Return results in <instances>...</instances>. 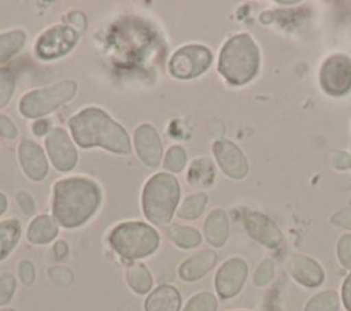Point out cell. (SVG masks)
<instances>
[{"mask_svg":"<svg viewBox=\"0 0 351 311\" xmlns=\"http://www.w3.org/2000/svg\"><path fill=\"white\" fill-rule=\"evenodd\" d=\"M101 193L96 182L84 177L60 179L53 185L52 214L67 229L81 226L97 210Z\"/></svg>","mask_w":351,"mask_h":311,"instance_id":"cell-1","label":"cell"},{"mask_svg":"<svg viewBox=\"0 0 351 311\" xmlns=\"http://www.w3.org/2000/svg\"><path fill=\"white\" fill-rule=\"evenodd\" d=\"M74 141L82 148L101 147L115 153H129L130 140L126 130L107 112L88 107L69 121Z\"/></svg>","mask_w":351,"mask_h":311,"instance_id":"cell-2","label":"cell"},{"mask_svg":"<svg viewBox=\"0 0 351 311\" xmlns=\"http://www.w3.org/2000/svg\"><path fill=\"white\" fill-rule=\"evenodd\" d=\"M259 69V49L248 34H236L222 47L218 71L232 85L250 82Z\"/></svg>","mask_w":351,"mask_h":311,"instance_id":"cell-3","label":"cell"},{"mask_svg":"<svg viewBox=\"0 0 351 311\" xmlns=\"http://www.w3.org/2000/svg\"><path fill=\"white\" fill-rule=\"evenodd\" d=\"M180 200V185L176 177L167 173L152 175L143 189L141 203L145 218L163 225L170 222Z\"/></svg>","mask_w":351,"mask_h":311,"instance_id":"cell-4","label":"cell"},{"mask_svg":"<svg viewBox=\"0 0 351 311\" xmlns=\"http://www.w3.org/2000/svg\"><path fill=\"white\" fill-rule=\"evenodd\" d=\"M108 242L121 258L134 260L155 252L159 245V236L147 223L123 222L111 230Z\"/></svg>","mask_w":351,"mask_h":311,"instance_id":"cell-5","label":"cell"},{"mask_svg":"<svg viewBox=\"0 0 351 311\" xmlns=\"http://www.w3.org/2000/svg\"><path fill=\"white\" fill-rule=\"evenodd\" d=\"M77 84L73 79H63L51 86L26 93L19 101V111L26 118L44 116L74 97Z\"/></svg>","mask_w":351,"mask_h":311,"instance_id":"cell-6","label":"cell"},{"mask_svg":"<svg viewBox=\"0 0 351 311\" xmlns=\"http://www.w3.org/2000/svg\"><path fill=\"white\" fill-rule=\"evenodd\" d=\"M213 55L208 48L197 44L185 45L177 49L169 63V70L173 77L189 79L204 73L211 64Z\"/></svg>","mask_w":351,"mask_h":311,"instance_id":"cell-7","label":"cell"},{"mask_svg":"<svg viewBox=\"0 0 351 311\" xmlns=\"http://www.w3.org/2000/svg\"><path fill=\"white\" fill-rule=\"evenodd\" d=\"M319 84L330 96H343L351 90V59L332 55L321 66Z\"/></svg>","mask_w":351,"mask_h":311,"instance_id":"cell-8","label":"cell"},{"mask_svg":"<svg viewBox=\"0 0 351 311\" xmlns=\"http://www.w3.org/2000/svg\"><path fill=\"white\" fill-rule=\"evenodd\" d=\"M78 40V33L70 26H53L45 30L36 42V53L40 59H56L69 53Z\"/></svg>","mask_w":351,"mask_h":311,"instance_id":"cell-9","label":"cell"},{"mask_svg":"<svg viewBox=\"0 0 351 311\" xmlns=\"http://www.w3.org/2000/svg\"><path fill=\"white\" fill-rule=\"evenodd\" d=\"M45 148L49 160L59 171H70L77 163V151L66 130L52 129L45 138Z\"/></svg>","mask_w":351,"mask_h":311,"instance_id":"cell-10","label":"cell"},{"mask_svg":"<svg viewBox=\"0 0 351 311\" xmlns=\"http://www.w3.org/2000/svg\"><path fill=\"white\" fill-rule=\"evenodd\" d=\"M248 274L247 263L241 258H232L226 260L215 274V289L219 297L230 299L236 296Z\"/></svg>","mask_w":351,"mask_h":311,"instance_id":"cell-11","label":"cell"},{"mask_svg":"<svg viewBox=\"0 0 351 311\" xmlns=\"http://www.w3.org/2000/svg\"><path fill=\"white\" fill-rule=\"evenodd\" d=\"M213 153L223 174L233 179L245 177L248 171V162L236 144L229 140H217L213 144Z\"/></svg>","mask_w":351,"mask_h":311,"instance_id":"cell-12","label":"cell"},{"mask_svg":"<svg viewBox=\"0 0 351 311\" xmlns=\"http://www.w3.org/2000/svg\"><path fill=\"white\" fill-rule=\"evenodd\" d=\"M243 222L247 233L259 244L274 249L282 242L281 230L267 215L258 211H248Z\"/></svg>","mask_w":351,"mask_h":311,"instance_id":"cell-13","label":"cell"},{"mask_svg":"<svg viewBox=\"0 0 351 311\" xmlns=\"http://www.w3.org/2000/svg\"><path fill=\"white\" fill-rule=\"evenodd\" d=\"M134 148L144 164L155 167L162 159V141L156 129L149 123H143L134 130Z\"/></svg>","mask_w":351,"mask_h":311,"instance_id":"cell-14","label":"cell"},{"mask_svg":"<svg viewBox=\"0 0 351 311\" xmlns=\"http://www.w3.org/2000/svg\"><path fill=\"white\" fill-rule=\"evenodd\" d=\"M23 173L33 181H41L48 174V162L41 147L32 140H22L18 148Z\"/></svg>","mask_w":351,"mask_h":311,"instance_id":"cell-15","label":"cell"},{"mask_svg":"<svg viewBox=\"0 0 351 311\" xmlns=\"http://www.w3.org/2000/svg\"><path fill=\"white\" fill-rule=\"evenodd\" d=\"M288 269L295 281L307 288H315L324 281V270L318 262L304 255H293Z\"/></svg>","mask_w":351,"mask_h":311,"instance_id":"cell-16","label":"cell"},{"mask_svg":"<svg viewBox=\"0 0 351 311\" xmlns=\"http://www.w3.org/2000/svg\"><path fill=\"white\" fill-rule=\"evenodd\" d=\"M217 263V253L210 249H204L196 252L191 258H188L184 263H181L178 269V275L184 281H197L204 277Z\"/></svg>","mask_w":351,"mask_h":311,"instance_id":"cell-17","label":"cell"},{"mask_svg":"<svg viewBox=\"0 0 351 311\" xmlns=\"http://www.w3.org/2000/svg\"><path fill=\"white\" fill-rule=\"evenodd\" d=\"M181 296L171 285H160L145 299V311H180Z\"/></svg>","mask_w":351,"mask_h":311,"instance_id":"cell-18","label":"cell"},{"mask_svg":"<svg viewBox=\"0 0 351 311\" xmlns=\"http://www.w3.org/2000/svg\"><path fill=\"white\" fill-rule=\"evenodd\" d=\"M229 236V221L223 210H213L204 222V237L213 247H222Z\"/></svg>","mask_w":351,"mask_h":311,"instance_id":"cell-19","label":"cell"},{"mask_svg":"<svg viewBox=\"0 0 351 311\" xmlns=\"http://www.w3.org/2000/svg\"><path fill=\"white\" fill-rule=\"evenodd\" d=\"M58 234V225L49 215L36 216L27 229V240L32 244H48Z\"/></svg>","mask_w":351,"mask_h":311,"instance_id":"cell-20","label":"cell"},{"mask_svg":"<svg viewBox=\"0 0 351 311\" xmlns=\"http://www.w3.org/2000/svg\"><path fill=\"white\" fill-rule=\"evenodd\" d=\"M214 178H215V167L210 159L199 158L191 163L186 174V179L191 186L208 188L213 185Z\"/></svg>","mask_w":351,"mask_h":311,"instance_id":"cell-21","label":"cell"},{"mask_svg":"<svg viewBox=\"0 0 351 311\" xmlns=\"http://www.w3.org/2000/svg\"><path fill=\"white\" fill-rule=\"evenodd\" d=\"M21 237V225L15 219L0 222V260L7 258Z\"/></svg>","mask_w":351,"mask_h":311,"instance_id":"cell-22","label":"cell"},{"mask_svg":"<svg viewBox=\"0 0 351 311\" xmlns=\"http://www.w3.org/2000/svg\"><path fill=\"white\" fill-rule=\"evenodd\" d=\"M167 237L180 248H193L197 247L202 241L200 233L193 229V227H188V226H180V225H170L166 230Z\"/></svg>","mask_w":351,"mask_h":311,"instance_id":"cell-23","label":"cell"},{"mask_svg":"<svg viewBox=\"0 0 351 311\" xmlns=\"http://www.w3.org/2000/svg\"><path fill=\"white\" fill-rule=\"evenodd\" d=\"M126 279L129 286L140 295L147 293L152 286V277L148 269L141 263H133L128 267Z\"/></svg>","mask_w":351,"mask_h":311,"instance_id":"cell-24","label":"cell"},{"mask_svg":"<svg viewBox=\"0 0 351 311\" xmlns=\"http://www.w3.org/2000/svg\"><path fill=\"white\" fill-rule=\"evenodd\" d=\"M25 38L26 36L22 30H12L0 34V64L8 62L22 49Z\"/></svg>","mask_w":351,"mask_h":311,"instance_id":"cell-25","label":"cell"},{"mask_svg":"<svg viewBox=\"0 0 351 311\" xmlns=\"http://www.w3.org/2000/svg\"><path fill=\"white\" fill-rule=\"evenodd\" d=\"M339 295L335 290H324L314 295L304 306V311H337Z\"/></svg>","mask_w":351,"mask_h":311,"instance_id":"cell-26","label":"cell"},{"mask_svg":"<svg viewBox=\"0 0 351 311\" xmlns=\"http://www.w3.org/2000/svg\"><path fill=\"white\" fill-rule=\"evenodd\" d=\"M207 195L200 192V193H195V195H191L188 196L181 207L178 208V216L182 218V219H196L202 215L206 204H207Z\"/></svg>","mask_w":351,"mask_h":311,"instance_id":"cell-27","label":"cell"},{"mask_svg":"<svg viewBox=\"0 0 351 311\" xmlns=\"http://www.w3.org/2000/svg\"><path fill=\"white\" fill-rule=\"evenodd\" d=\"M184 311H217V299L210 292H200L189 299Z\"/></svg>","mask_w":351,"mask_h":311,"instance_id":"cell-28","label":"cell"},{"mask_svg":"<svg viewBox=\"0 0 351 311\" xmlns=\"http://www.w3.org/2000/svg\"><path fill=\"white\" fill-rule=\"evenodd\" d=\"M185 163H186V153H185L184 148L176 145V147H171L166 152V156L163 160V167L169 171L180 173L184 169Z\"/></svg>","mask_w":351,"mask_h":311,"instance_id":"cell-29","label":"cell"},{"mask_svg":"<svg viewBox=\"0 0 351 311\" xmlns=\"http://www.w3.org/2000/svg\"><path fill=\"white\" fill-rule=\"evenodd\" d=\"M15 89V74L10 69H0V108L4 107Z\"/></svg>","mask_w":351,"mask_h":311,"instance_id":"cell-30","label":"cell"},{"mask_svg":"<svg viewBox=\"0 0 351 311\" xmlns=\"http://www.w3.org/2000/svg\"><path fill=\"white\" fill-rule=\"evenodd\" d=\"M274 270H276L274 262L271 259H265L263 262H261V264L255 270L254 284L256 286L267 285L273 279V277H274Z\"/></svg>","mask_w":351,"mask_h":311,"instance_id":"cell-31","label":"cell"},{"mask_svg":"<svg viewBox=\"0 0 351 311\" xmlns=\"http://www.w3.org/2000/svg\"><path fill=\"white\" fill-rule=\"evenodd\" d=\"M16 288V281L15 277L10 273H5L3 275H0V306L7 304Z\"/></svg>","mask_w":351,"mask_h":311,"instance_id":"cell-32","label":"cell"},{"mask_svg":"<svg viewBox=\"0 0 351 311\" xmlns=\"http://www.w3.org/2000/svg\"><path fill=\"white\" fill-rule=\"evenodd\" d=\"M337 258L339 262L348 270H351V234H343L337 241Z\"/></svg>","mask_w":351,"mask_h":311,"instance_id":"cell-33","label":"cell"},{"mask_svg":"<svg viewBox=\"0 0 351 311\" xmlns=\"http://www.w3.org/2000/svg\"><path fill=\"white\" fill-rule=\"evenodd\" d=\"M330 222H332L335 226H339V227L351 230V208L347 207V208H343V210L336 211V212L332 215Z\"/></svg>","mask_w":351,"mask_h":311,"instance_id":"cell-34","label":"cell"},{"mask_svg":"<svg viewBox=\"0 0 351 311\" xmlns=\"http://www.w3.org/2000/svg\"><path fill=\"white\" fill-rule=\"evenodd\" d=\"M18 275L21 278V281L25 284V285H30L33 281H34V267L32 264V262L29 260H22L18 266Z\"/></svg>","mask_w":351,"mask_h":311,"instance_id":"cell-35","label":"cell"},{"mask_svg":"<svg viewBox=\"0 0 351 311\" xmlns=\"http://www.w3.org/2000/svg\"><path fill=\"white\" fill-rule=\"evenodd\" d=\"M48 274L59 285H69L73 281V274L64 267H53L48 271Z\"/></svg>","mask_w":351,"mask_h":311,"instance_id":"cell-36","label":"cell"},{"mask_svg":"<svg viewBox=\"0 0 351 311\" xmlns=\"http://www.w3.org/2000/svg\"><path fill=\"white\" fill-rule=\"evenodd\" d=\"M16 134H18V130L12 123V121L7 115L0 114V136L8 140H12L16 137Z\"/></svg>","mask_w":351,"mask_h":311,"instance_id":"cell-37","label":"cell"},{"mask_svg":"<svg viewBox=\"0 0 351 311\" xmlns=\"http://www.w3.org/2000/svg\"><path fill=\"white\" fill-rule=\"evenodd\" d=\"M330 160L336 169L346 170L351 167V156L344 151H336L330 155Z\"/></svg>","mask_w":351,"mask_h":311,"instance_id":"cell-38","label":"cell"},{"mask_svg":"<svg viewBox=\"0 0 351 311\" xmlns=\"http://www.w3.org/2000/svg\"><path fill=\"white\" fill-rule=\"evenodd\" d=\"M15 199H16L19 207L22 208V211H23L26 215H32V214L34 212L36 206H34V201H33V199H32L30 195H27L26 192H18L16 196H15Z\"/></svg>","mask_w":351,"mask_h":311,"instance_id":"cell-39","label":"cell"},{"mask_svg":"<svg viewBox=\"0 0 351 311\" xmlns=\"http://www.w3.org/2000/svg\"><path fill=\"white\" fill-rule=\"evenodd\" d=\"M341 299H343V304H344L346 310L351 311V274L343 282Z\"/></svg>","mask_w":351,"mask_h":311,"instance_id":"cell-40","label":"cell"},{"mask_svg":"<svg viewBox=\"0 0 351 311\" xmlns=\"http://www.w3.org/2000/svg\"><path fill=\"white\" fill-rule=\"evenodd\" d=\"M67 21L73 25V26H75L77 29H85L86 27V19H85V15L82 14V12H80V11H73V12H70L69 15H67Z\"/></svg>","mask_w":351,"mask_h":311,"instance_id":"cell-41","label":"cell"},{"mask_svg":"<svg viewBox=\"0 0 351 311\" xmlns=\"http://www.w3.org/2000/svg\"><path fill=\"white\" fill-rule=\"evenodd\" d=\"M33 133L38 137L47 134L49 132V122L47 119H38L33 123V127H32Z\"/></svg>","mask_w":351,"mask_h":311,"instance_id":"cell-42","label":"cell"},{"mask_svg":"<svg viewBox=\"0 0 351 311\" xmlns=\"http://www.w3.org/2000/svg\"><path fill=\"white\" fill-rule=\"evenodd\" d=\"M67 253H69V247H67V244H66L63 240L58 241V242L53 245V255H55V258H56L58 260L64 259Z\"/></svg>","mask_w":351,"mask_h":311,"instance_id":"cell-43","label":"cell"},{"mask_svg":"<svg viewBox=\"0 0 351 311\" xmlns=\"http://www.w3.org/2000/svg\"><path fill=\"white\" fill-rule=\"evenodd\" d=\"M7 208V197L0 192V215L5 211Z\"/></svg>","mask_w":351,"mask_h":311,"instance_id":"cell-44","label":"cell"},{"mask_svg":"<svg viewBox=\"0 0 351 311\" xmlns=\"http://www.w3.org/2000/svg\"><path fill=\"white\" fill-rule=\"evenodd\" d=\"M1 311H14L12 308H5V310H1Z\"/></svg>","mask_w":351,"mask_h":311,"instance_id":"cell-45","label":"cell"}]
</instances>
